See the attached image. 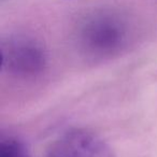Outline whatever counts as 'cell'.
Segmentation results:
<instances>
[{"label": "cell", "instance_id": "cell-1", "mask_svg": "<svg viewBox=\"0 0 157 157\" xmlns=\"http://www.w3.org/2000/svg\"><path fill=\"white\" fill-rule=\"evenodd\" d=\"M48 59L44 48L28 37H11L1 45V70L21 81H33L46 71Z\"/></svg>", "mask_w": 157, "mask_h": 157}, {"label": "cell", "instance_id": "cell-2", "mask_svg": "<svg viewBox=\"0 0 157 157\" xmlns=\"http://www.w3.org/2000/svg\"><path fill=\"white\" fill-rule=\"evenodd\" d=\"M126 43L123 27L113 21L100 20L90 23L81 36L83 52L90 60H108L121 53Z\"/></svg>", "mask_w": 157, "mask_h": 157}, {"label": "cell", "instance_id": "cell-3", "mask_svg": "<svg viewBox=\"0 0 157 157\" xmlns=\"http://www.w3.org/2000/svg\"><path fill=\"white\" fill-rule=\"evenodd\" d=\"M48 157H116L99 136L84 128L63 131L52 142Z\"/></svg>", "mask_w": 157, "mask_h": 157}, {"label": "cell", "instance_id": "cell-4", "mask_svg": "<svg viewBox=\"0 0 157 157\" xmlns=\"http://www.w3.org/2000/svg\"><path fill=\"white\" fill-rule=\"evenodd\" d=\"M0 157H31V155L24 142L7 136L0 140Z\"/></svg>", "mask_w": 157, "mask_h": 157}]
</instances>
